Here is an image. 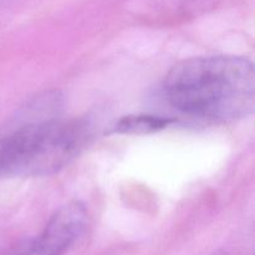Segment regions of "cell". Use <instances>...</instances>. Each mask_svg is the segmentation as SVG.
<instances>
[{
    "mask_svg": "<svg viewBox=\"0 0 255 255\" xmlns=\"http://www.w3.org/2000/svg\"><path fill=\"white\" fill-rule=\"evenodd\" d=\"M169 104L189 116L234 121L253 115L255 74L241 56H199L172 67L164 79Z\"/></svg>",
    "mask_w": 255,
    "mask_h": 255,
    "instance_id": "cell-1",
    "label": "cell"
},
{
    "mask_svg": "<svg viewBox=\"0 0 255 255\" xmlns=\"http://www.w3.org/2000/svg\"><path fill=\"white\" fill-rule=\"evenodd\" d=\"M89 137V125L79 119L22 125L0 137V179L56 173L82 151Z\"/></svg>",
    "mask_w": 255,
    "mask_h": 255,
    "instance_id": "cell-2",
    "label": "cell"
},
{
    "mask_svg": "<svg viewBox=\"0 0 255 255\" xmlns=\"http://www.w3.org/2000/svg\"><path fill=\"white\" fill-rule=\"evenodd\" d=\"M87 224L89 213L85 204L69 202L52 214L41 233L21 255H64L81 238Z\"/></svg>",
    "mask_w": 255,
    "mask_h": 255,
    "instance_id": "cell-3",
    "label": "cell"
},
{
    "mask_svg": "<svg viewBox=\"0 0 255 255\" xmlns=\"http://www.w3.org/2000/svg\"><path fill=\"white\" fill-rule=\"evenodd\" d=\"M174 120L153 115H128L122 117L114 131L121 134H148L167 128Z\"/></svg>",
    "mask_w": 255,
    "mask_h": 255,
    "instance_id": "cell-4",
    "label": "cell"
},
{
    "mask_svg": "<svg viewBox=\"0 0 255 255\" xmlns=\"http://www.w3.org/2000/svg\"><path fill=\"white\" fill-rule=\"evenodd\" d=\"M212 255H228L227 253H224V252H217V253L212 254Z\"/></svg>",
    "mask_w": 255,
    "mask_h": 255,
    "instance_id": "cell-5",
    "label": "cell"
}]
</instances>
